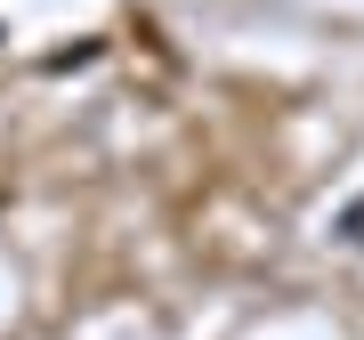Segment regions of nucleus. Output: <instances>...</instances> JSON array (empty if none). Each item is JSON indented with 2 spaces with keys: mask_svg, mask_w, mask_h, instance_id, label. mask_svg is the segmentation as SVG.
Segmentation results:
<instances>
[{
  "mask_svg": "<svg viewBox=\"0 0 364 340\" xmlns=\"http://www.w3.org/2000/svg\"><path fill=\"white\" fill-rule=\"evenodd\" d=\"M332 235L364 251V195H356V203H340V219H332Z\"/></svg>",
  "mask_w": 364,
  "mask_h": 340,
  "instance_id": "1",
  "label": "nucleus"
}]
</instances>
